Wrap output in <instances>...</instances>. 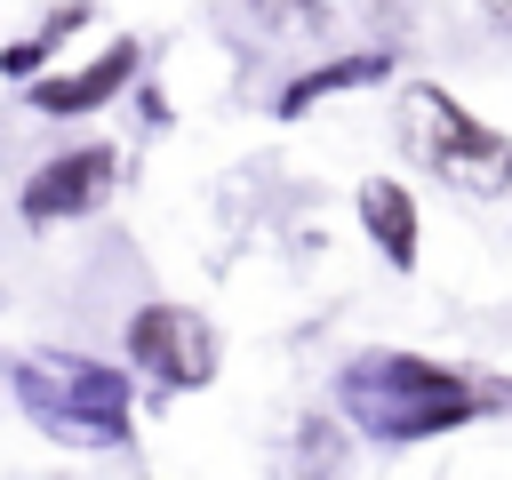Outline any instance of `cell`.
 Masks as SVG:
<instances>
[{
	"instance_id": "10",
	"label": "cell",
	"mask_w": 512,
	"mask_h": 480,
	"mask_svg": "<svg viewBox=\"0 0 512 480\" xmlns=\"http://www.w3.org/2000/svg\"><path fill=\"white\" fill-rule=\"evenodd\" d=\"M40 64H48V48H40V40H32V32H24V40H8V48H0V72H8V80H32V72H40Z\"/></svg>"
},
{
	"instance_id": "2",
	"label": "cell",
	"mask_w": 512,
	"mask_h": 480,
	"mask_svg": "<svg viewBox=\"0 0 512 480\" xmlns=\"http://www.w3.org/2000/svg\"><path fill=\"white\" fill-rule=\"evenodd\" d=\"M400 144L448 192H464V200H512V136L488 128L480 112H464L448 88H432V80L400 88Z\"/></svg>"
},
{
	"instance_id": "5",
	"label": "cell",
	"mask_w": 512,
	"mask_h": 480,
	"mask_svg": "<svg viewBox=\"0 0 512 480\" xmlns=\"http://www.w3.org/2000/svg\"><path fill=\"white\" fill-rule=\"evenodd\" d=\"M112 168H120V152H112V144H72V152L40 160V168L24 176V200H16V208H24V224H72V216L104 208Z\"/></svg>"
},
{
	"instance_id": "8",
	"label": "cell",
	"mask_w": 512,
	"mask_h": 480,
	"mask_svg": "<svg viewBox=\"0 0 512 480\" xmlns=\"http://www.w3.org/2000/svg\"><path fill=\"white\" fill-rule=\"evenodd\" d=\"M376 80H392V48H360V56H320V64H304L296 80H280L272 112H280V120H304V112H320L328 96H352V88H376Z\"/></svg>"
},
{
	"instance_id": "7",
	"label": "cell",
	"mask_w": 512,
	"mask_h": 480,
	"mask_svg": "<svg viewBox=\"0 0 512 480\" xmlns=\"http://www.w3.org/2000/svg\"><path fill=\"white\" fill-rule=\"evenodd\" d=\"M352 216H360V232L376 240V256H384L392 272H416V240H424V224H416V192H408L400 176H360Z\"/></svg>"
},
{
	"instance_id": "3",
	"label": "cell",
	"mask_w": 512,
	"mask_h": 480,
	"mask_svg": "<svg viewBox=\"0 0 512 480\" xmlns=\"http://www.w3.org/2000/svg\"><path fill=\"white\" fill-rule=\"evenodd\" d=\"M8 384H16L24 416L72 448H120L128 440V376L104 360L32 352V360H8Z\"/></svg>"
},
{
	"instance_id": "1",
	"label": "cell",
	"mask_w": 512,
	"mask_h": 480,
	"mask_svg": "<svg viewBox=\"0 0 512 480\" xmlns=\"http://www.w3.org/2000/svg\"><path fill=\"white\" fill-rule=\"evenodd\" d=\"M512 384L496 376H464L456 360H424V352H352L336 376V408L352 432L408 448V440H440L488 408H504Z\"/></svg>"
},
{
	"instance_id": "4",
	"label": "cell",
	"mask_w": 512,
	"mask_h": 480,
	"mask_svg": "<svg viewBox=\"0 0 512 480\" xmlns=\"http://www.w3.org/2000/svg\"><path fill=\"white\" fill-rule=\"evenodd\" d=\"M128 360L160 384V392H200L216 376V328L192 304H144L128 320Z\"/></svg>"
},
{
	"instance_id": "6",
	"label": "cell",
	"mask_w": 512,
	"mask_h": 480,
	"mask_svg": "<svg viewBox=\"0 0 512 480\" xmlns=\"http://www.w3.org/2000/svg\"><path fill=\"white\" fill-rule=\"evenodd\" d=\"M144 72V40H112V48H96L88 64H72V72H48V80H24V112H40V120H80V112H104L128 80Z\"/></svg>"
},
{
	"instance_id": "9",
	"label": "cell",
	"mask_w": 512,
	"mask_h": 480,
	"mask_svg": "<svg viewBox=\"0 0 512 480\" xmlns=\"http://www.w3.org/2000/svg\"><path fill=\"white\" fill-rule=\"evenodd\" d=\"M240 16L264 32V40H288V48H320L336 32V8L328 0H240Z\"/></svg>"
},
{
	"instance_id": "11",
	"label": "cell",
	"mask_w": 512,
	"mask_h": 480,
	"mask_svg": "<svg viewBox=\"0 0 512 480\" xmlns=\"http://www.w3.org/2000/svg\"><path fill=\"white\" fill-rule=\"evenodd\" d=\"M480 24H488V32H504V40H512V0H480Z\"/></svg>"
}]
</instances>
